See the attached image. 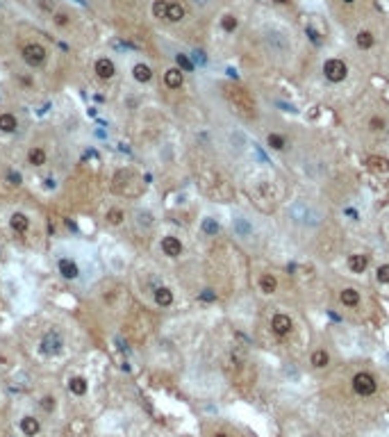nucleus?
Wrapping results in <instances>:
<instances>
[{"mask_svg": "<svg viewBox=\"0 0 389 437\" xmlns=\"http://www.w3.org/2000/svg\"><path fill=\"white\" fill-rule=\"evenodd\" d=\"M325 385L333 394L341 396L348 405L371 408L385 403V394L389 392V378L378 365L369 360H351L339 362L328 373Z\"/></svg>", "mask_w": 389, "mask_h": 437, "instance_id": "nucleus-4", "label": "nucleus"}, {"mask_svg": "<svg viewBox=\"0 0 389 437\" xmlns=\"http://www.w3.org/2000/svg\"><path fill=\"white\" fill-rule=\"evenodd\" d=\"M346 137L366 155H385L389 148V103L366 101L351 107Z\"/></svg>", "mask_w": 389, "mask_h": 437, "instance_id": "nucleus-5", "label": "nucleus"}, {"mask_svg": "<svg viewBox=\"0 0 389 437\" xmlns=\"http://www.w3.org/2000/svg\"><path fill=\"white\" fill-rule=\"evenodd\" d=\"M341 269H344V276L348 278H355V280H364L369 278V273L373 269V262H376V253L369 246H362V244H355V246H346L341 251Z\"/></svg>", "mask_w": 389, "mask_h": 437, "instance_id": "nucleus-14", "label": "nucleus"}, {"mask_svg": "<svg viewBox=\"0 0 389 437\" xmlns=\"http://www.w3.org/2000/svg\"><path fill=\"white\" fill-rule=\"evenodd\" d=\"M55 267H57V273H60L64 280H77L80 278V264H77V260L73 255H64V253H57L55 255Z\"/></svg>", "mask_w": 389, "mask_h": 437, "instance_id": "nucleus-18", "label": "nucleus"}, {"mask_svg": "<svg viewBox=\"0 0 389 437\" xmlns=\"http://www.w3.org/2000/svg\"><path fill=\"white\" fill-rule=\"evenodd\" d=\"M369 157V168L376 173H389V160L385 155H366Z\"/></svg>", "mask_w": 389, "mask_h": 437, "instance_id": "nucleus-35", "label": "nucleus"}, {"mask_svg": "<svg viewBox=\"0 0 389 437\" xmlns=\"http://www.w3.org/2000/svg\"><path fill=\"white\" fill-rule=\"evenodd\" d=\"M187 16V9L182 3H178V0H169V5H166V16L164 21H169V23H180L182 18Z\"/></svg>", "mask_w": 389, "mask_h": 437, "instance_id": "nucleus-28", "label": "nucleus"}, {"mask_svg": "<svg viewBox=\"0 0 389 437\" xmlns=\"http://www.w3.org/2000/svg\"><path fill=\"white\" fill-rule=\"evenodd\" d=\"M319 78L325 87L337 96H351V82L355 78V68L344 55H325L319 64Z\"/></svg>", "mask_w": 389, "mask_h": 437, "instance_id": "nucleus-13", "label": "nucleus"}, {"mask_svg": "<svg viewBox=\"0 0 389 437\" xmlns=\"http://www.w3.org/2000/svg\"><path fill=\"white\" fill-rule=\"evenodd\" d=\"M189 3H191V7L196 12H207V9H212L214 0H189Z\"/></svg>", "mask_w": 389, "mask_h": 437, "instance_id": "nucleus-43", "label": "nucleus"}, {"mask_svg": "<svg viewBox=\"0 0 389 437\" xmlns=\"http://www.w3.org/2000/svg\"><path fill=\"white\" fill-rule=\"evenodd\" d=\"M160 253L169 260H180L182 255L187 253V244L180 235L176 233H166L160 237Z\"/></svg>", "mask_w": 389, "mask_h": 437, "instance_id": "nucleus-17", "label": "nucleus"}, {"mask_svg": "<svg viewBox=\"0 0 389 437\" xmlns=\"http://www.w3.org/2000/svg\"><path fill=\"white\" fill-rule=\"evenodd\" d=\"M241 192L248 198V205L262 212L264 217H273L289 201V180L285 173L273 166H262L246 171L241 176Z\"/></svg>", "mask_w": 389, "mask_h": 437, "instance_id": "nucleus-6", "label": "nucleus"}, {"mask_svg": "<svg viewBox=\"0 0 389 437\" xmlns=\"http://www.w3.org/2000/svg\"><path fill=\"white\" fill-rule=\"evenodd\" d=\"M166 5H169V0H155V3H152V7H150L152 16L160 18V21H164V16H166Z\"/></svg>", "mask_w": 389, "mask_h": 437, "instance_id": "nucleus-41", "label": "nucleus"}, {"mask_svg": "<svg viewBox=\"0 0 389 437\" xmlns=\"http://www.w3.org/2000/svg\"><path fill=\"white\" fill-rule=\"evenodd\" d=\"M39 430H41V424L36 417H32V414H25V417L21 419V433L23 435L34 437V435H39Z\"/></svg>", "mask_w": 389, "mask_h": 437, "instance_id": "nucleus-31", "label": "nucleus"}, {"mask_svg": "<svg viewBox=\"0 0 389 437\" xmlns=\"http://www.w3.org/2000/svg\"><path fill=\"white\" fill-rule=\"evenodd\" d=\"M21 55H23V62H25L28 66L39 68V66L46 62V57H48V50H46L41 44L32 41V44H25L23 48H21Z\"/></svg>", "mask_w": 389, "mask_h": 437, "instance_id": "nucleus-20", "label": "nucleus"}, {"mask_svg": "<svg viewBox=\"0 0 389 437\" xmlns=\"http://www.w3.org/2000/svg\"><path fill=\"white\" fill-rule=\"evenodd\" d=\"M225 369L230 371L235 385H244V383L253 381V360H250L248 351L241 349L239 344L230 349L228 357H225Z\"/></svg>", "mask_w": 389, "mask_h": 437, "instance_id": "nucleus-15", "label": "nucleus"}, {"mask_svg": "<svg viewBox=\"0 0 389 437\" xmlns=\"http://www.w3.org/2000/svg\"><path fill=\"white\" fill-rule=\"evenodd\" d=\"M221 28H223V32H235V30L239 28V21L235 14H223L221 16Z\"/></svg>", "mask_w": 389, "mask_h": 437, "instance_id": "nucleus-38", "label": "nucleus"}, {"mask_svg": "<svg viewBox=\"0 0 389 437\" xmlns=\"http://www.w3.org/2000/svg\"><path fill=\"white\" fill-rule=\"evenodd\" d=\"M150 296H152V303L160 310H169V308H173V303H176V292H173L169 285H164V282H157V285L150 289Z\"/></svg>", "mask_w": 389, "mask_h": 437, "instance_id": "nucleus-21", "label": "nucleus"}, {"mask_svg": "<svg viewBox=\"0 0 389 437\" xmlns=\"http://www.w3.org/2000/svg\"><path fill=\"white\" fill-rule=\"evenodd\" d=\"M325 305L339 319L353 326H378L382 321V305L378 294L369 287V282L355 280L344 273H328L325 276Z\"/></svg>", "mask_w": 389, "mask_h": 437, "instance_id": "nucleus-2", "label": "nucleus"}, {"mask_svg": "<svg viewBox=\"0 0 389 437\" xmlns=\"http://www.w3.org/2000/svg\"><path fill=\"white\" fill-rule=\"evenodd\" d=\"M219 96L228 117L237 125H241L246 130H255L260 125L264 114H262L260 103H257V98L253 96V91L248 87H244L239 82H223L219 87Z\"/></svg>", "mask_w": 389, "mask_h": 437, "instance_id": "nucleus-10", "label": "nucleus"}, {"mask_svg": "<svg viewBox=\"0 0 389 437\" xmlns=\"http://www.w3.org/2000/svg\"><path fill=\"white\" fill-rule=\"evenodd\" d=\"M255 132L260 137V144L264 146V150H269L273 157H278L282 164L289 166L301 150L307 130H303L301 125H289L282 119L262 117Z\"/></svg>", "mask_w": 389, "mask_h": 437, "instance_id": "nucleus-9", "label": "nucleus"}, {"mask_svg": "<svg viewBox=\"0 0 389 437\" xmlns=\"http://www.w3.org/2000/svg\"><path fill=\"white\" fill-rule=\"evenodd\" d=\"M162 82H164V87L171 89V91H180V89L185 87V71L178 66H169L164 71V75H162Z\"/></svg>", "mask_w": 389, "mask_h": 437, "instance_id": "nucleus-23", "label": "nucleus"}, {"mask_svg": "<svg viewBox=\"0 0 389 437\" xmlns=\"http://www.w3.org/2000/svg\"><path fill=\"white\" fill-rule=\"evenodd\" d=\"M205 437H244V433L237 430L235 426H230V424L217 421V424L209 426V430H207V435H205Z\"/></svg>", "mask_w": 389, "mask_h": 437, "instance_id": "nucleus-26", "label": "nucleus"}, {"mask_svg": "<svg viewBox=\"0 0 389 437\" xmlns=\"http://www.w3.org/2000/svg\"><path fill=\"white\" fill-rule=\"evenodd\" d=\"M18 130V119L9 112H3L0 114V132L3 135H14Z\"/></svg>", "mask_w": 389, "mask_h": 437, "instance_id": "nucleus-32", "label": "nucleus"}, {"mask_svg": "<svg viewBox=\"0 0 389 437\" xmlns=\"http://www.w3.org/2000/svg\"><path fill=\"white\" fill-rule=\"evenodd\" d=\"M201 230H203V233L207 235V237H214V235H217L219 230H221V225L217 223V221H214V217H205V219H203Z\"/></svg>", "mask_w": 389, "mask_h": 437, "instance_id": "nucleus-39", "label": "nucleus"}, {"mask_svg": "<svg viewBox=\"0 0 389 437\" xmlns=\"http://www.w3.org/2000/svg\"><path fill=\"white\" fill-rule=\"evenodd\" d=\"M93 73H96L101 80H112L116 75V64H114L109 57H98L96 64H93Z\"/></svg>", "mask_w": 389, "mask_h": 437, "instance_id": "nucleus-24", "label": "nucleus"}, {"mask_svg": "<svg viewBox=\"0 0 389 437\" xmlns=\"http://www.w3.org/2000/svg\"><path fill=\"white\" fill-rule=\"evenodd\" d=\"M7 178H9V182H12V185H21V180H23V178H21V173H16V171H9L7 173Z\"/></svg>", "mask_w": 389, "mask_h": 437, "instance_id": "nucleus-46", "label": "nucleus"}, {"mask_svg": "<svg viewBox=\"0 0 389 437\" xmlns=\"http://www.w3.org/2000/svg\"><path fill=\"white\" fill-rule=\"evenodd\" d=\"M87 389H89L87 378H82V376H73L71 381H68V392L75 394V396H85Z\"/></svg>", "mask_w": 389, "mask_h": 437, "instance_id": "nucleus-33", "label": "nucleus"}, {"mask_svg": "<svg viewBox=\"0 0 389 437\" xmlns=\"http://www.w3.org/2000/svg\"><path fill=\"white\" fill-rule=\"evenodd\" d=\"M137 225L144 230H150L152 225H155V214H152L150 210H139V212H137Z\"/></svg>", "mask_w": 389, "mask_h": 437, "instance_id": "nucleus-36", "label": "nucleus"}, {"mask_svg": "<svg viewBox=\"0 0 389 437\" xmlns=\"http://www.w3.org/2000/svg\"><path fill=\"white\" fill-rule=\"evenodd\" d=\"M64 351V335L57 328L48 330L39 341V353L41 355H60Z\"/></svg>", "mask_w": 389, "mask_h": 437, "instance_id": "nucleus-19", "label": "nucleus"}, {"mask_svg": "<svg viewBox=\"0 0 389 437\" xmlns=\"http://www.w3.org/2000/svg\"><path fill=\"white\" fill-rule=\"evenodd\" d=\"M36 5H39L44 12L52 14V12H55V7H57V0H36Z\"/></svg>", "mask_w": 389, "mask_h": 437, "instance_id": "nucleus-45", "label": "nucleus"}, {"mask_svg": "<svg viewBox=\"0 0 389 437\" xmlns=\"http://www.w3.org/2000/svg\"><path fill=\"white\" fill-rule=\"evenodd\" d=\"M248 287L262 303L294 301V280L282 267L273 264L266 257H253L248 264Z\"/></svg>", "mask_w": 389, "mask_h": 437, "instance_id": "nucleus-8", "label": "nucleus"}, {"mask_svg": "<svg viewBox=\"0 0 389 437\" xmlns=\"http://www.w3.org/2000/svg\"><path fill=\"white\" fill-rule=\"evenodd\" d=\"M353 44H355L357 52H371L378 46V34L369 28H360L353 36Z\"/></svg>", "mask_w": 389, "mask_h": 437, "instance_id": "nucleus-22", "label": "nucleus"}, {"mask_svg": "<svg viewBox=\"0 0 389 437\" xmlns=\"http://www.w3.org/2000/svg\"><path fill=\"white\" fill-rule=\"evenodd\" d=\"M152 68L146 64V62H137V64L132 66V78H134V82H139V84H148L152 80Z\"/></svg>", "mask_w": 389, "mask_h": 437, "instance_id": "nucleus-29", "label": "nucleus"}, {"mask_svg": "<svg viewBox=\"0 0 389 437\" xmlns=\"http://www.w3.org/2000/svg\"><path fill=\"white\" fill-rule=\"evenodd\" d=\"M52 23H55L57 28H68V25H71V16H68L66 12H57L55 16H52Z\"/></svg>", "mask_w": 389, "mask_h": 437, "instance_id": "nucleus-42", "label": "nucleus"}, {"mask_svg": "<svg viewBox=\"0 0 389 437\" xmlns=\"http://www.w3.org/2000/svg\"><path fill=\"white\" fill-rule=\"evenodd\" d=\"M0 23H3V21H0Z\"/></svg>", "mask_w": 389, "mask_h": 437, "instance_id": "nucleus-48", "label": "nucleus"}, {"mask_svg": "<svg viewBox=\"0 0 389 437\" xmlns=\"http://www.w3.org/2000/svg\"><path fill=\"white\" fill-rule=\"evenodd\" d=\"M41 408H44L46 412H52V410L57 408V398L55 396H44L41 398Z\"/></svg>", "mask_w": 389, "mask_h": 437, "instance_id": "nucleus-44", "label": "nucleus"}, {"mask_svg": "<svg viewBox=\"0 0 389 437\" xmlns=\"http://www.w3.org/2000/svg\"><path fill=\"white\" fill-rule=\"evenodd\" d=\"M228 235L235 246L253 257H264L269 246V223L262 212L250 205H237L230 207L228 214Z\"/></svg>", "mask_w": 389, "mask_h": 437, "instance_id": "nucleus-7", "label": "nucleus"}, {"mask_svg": "<svg viewBox=\"0 0 389 437\" xmlns=\"http://www.w3.org/2000/svg\"><path fill=\"white\" fill-rule=\"evenodd\" d=\"M278 228L289 244L319 262H333L346 249V230L341 228L335 205L317 192L289 196L280 207Z\"/></svg>", "mask_w": 389, "mask_h": 437, "instance_id": "nucleus-1", "label": "nucleus"}, {"mask_svg": "<svg viewBox=\"0 0 389 437\" xmlns=\"http://www.w3.org/2000/svg\"><path fill=\"white\" fill-rule=\"evenodd\" d=\"M75 3H77V5H85V3H87V0H75Z\"/></svg>", "mask_w": 389, "mask_h": 437, "instance_id": "nucleus-47", "label": "nucleus"}, {"mask_svg": "<svg viewBox=\"0 0 389 437\" xmlns=\"http://www.w3.org/2000/svg\"><path fill=\"white\" fill-rule=\"evenodd\" d=\"M257 339L262 346L282 355H303L309 341L307 324L294 301L266 303L257 317Z\"/></svg>", "mask_w": 389, "mask_h": 437, "instance_id": "nucleus-3", "label": "nucleus"}, {"mask_svg": "<svg viewBox=\"0 0 389 437\" xmlns=\"http://www.w3.org/2000/svg\"><path fill=\"white\" fill-rule=\"evenodd\" d=\"M376 233L380 237V241L385 244V249L389 251V207L380 210L376 217Z\"/></svg>", "mask_w": 389, "mask_h": 437, "instance_id": "nucleus-25", "label": "nucleus"}, {"mask_svg": "<svg viewBox=\"0 0 389 437\" xmlns=\"http://www.w3.org/2000/svg\"><path fill=\"white\" fill-rule=\"evenodd\" d=\"M260 48L264 57L276 66H287L294 62L296 48H294V39L282 25L266 23L260 30Z\"/></svg>", "mask_w": 389, "mask_h": 437, "instance_id": "nucleus-12", "label": "nucleus"}, {"mask_svg": "<svg viewBox=\"0 0 389 437\" xmlns=\"http://www.w3.org/2000/svg\"><path fill=\"white\" fill-rule=\"evenodd\" d=\"M176 66H178V68H182L185 73H191V71H193V62H191V57H187L185 52H178V55H176Z\"/></svg>", "mask_w": 389, "mask_h": 437, "instance_id": "nucleus-40", "label": "nucleus"}, {"mask_svg": "<svg viewBox=\"0 0 389 437\" xmlns=\"http://www.w3.org/2000/svg\"><path fill=\"white\" fill-rule=\"evenodd\" d=\"M105 219H107V223H109V225H121V223L125 221V212H123L121 207H112V210H107Z\"/></svg>", "mask_w": 389, "mask_h": 437, "instance_id": "nucleus-37", "label": "nucleus"}, {"mask_svg": "<svg viewBox=\"0 0 389 437\" xmlns=\"http://www.w3.org/2000/svg\"><path fill=\"white\" fill-rule=\"evenodd\" d=\"M369 287L376 294H389V257H376L369 273Z\"/></svg>", "mask_w": 389, "mask_h": 437, "instance_id": "nucleus-16", "label": "nucleus"}, {"mask_svg": "<svg viewBox=\"0 0 389 437\" xmlns=\"http://www.w3.org/2000/svg\"><path fill=\"white\" fill-rule=\"evenodd\" d=\"M28 162L32 166H44L46 162H48V155H46V150L41 148V146H32V148L28 150Z\"/></svg>", "mask_w": 389, "mask_h": 437, "instance_id": "nucleus-34", "label": "nucleus"}, {"mask_svg": "<svg viewBox=\"0 0 389 437\" xmlns=\"http://www.w3.org/2000/svg\"><path fill=\"white\" fill-rule=\"evenodd\" d=\"M305 369L314 376H328L335 367L339 365V355H337V344L323 333H312L309 341L305 346L303 353Z\"/></svg>", "mask_w": 389, "mask_h": 437, "instance_id": "nucleus-11", "label": "nucleus"}, {"mask_svg": "<svg viewBox=\"0 0 389 437\" xmlns=\"http://www.w3.org/2000/svg\"><path fill=\"white\" fill-rule=\"evenodd\" d=\"M9 228H12L14 233H18V235L28 233V228H30V219H28V214H23V212H14L12 217H9Z\"/></svg>", "mask_w": 389, "mask_h": 437, "instance_id": "nucleus-30", "label": "nucleus"}, {"mask_svg": "<svg viewBox=\"0 0 389 437\" xmlns=\"http://www.w3.org/2000/svg\"><path fill=\"white\" fill-rule=\"evenodd\" d=\"M333 3L337 5L344 21H355V14L362 9V0H333Z\"/></svg>", "mask_w": 389, "mask_h": 437, "instance_id": "nucleus-27", "label": "nucleus"}]
</instances>
